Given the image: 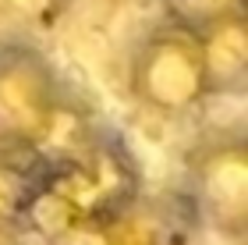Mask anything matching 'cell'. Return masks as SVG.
<instances>
[{"mask_svg":"<svg viewBox=\"0 0 248 245\" xmlns=\"http://www.w3.org/2000/svg\"><path fill=\"white\" fill-rule=\"evenodd\" d=\"M142 192L145 174L139 157L110 128H99L85 146L50 160L39 171L21 228L36 245H50L75 228L110 224Z\"/></svg>","mask_w":248,"mask_h":245,"instance_id":"6da1fadb","label":"cell"},{"mask_svg":"<svg viewBox=\"0 0 248 245\" xmlns=\"http://www.w3.org/2000/svg\"><path fill=\"white\" fill-rule=\"evenodd\" d=\"M103 128L36 43H0V153L46 167Z\"/></svg>","mask_w":248,"mask_h":245,"instance_id":"7a4b0ae2","label":"cell"},{"mask_svg":"<svg viewBox=\"0 0 248 245\" xmlns=\"http://www.w3.org/2000/svg\"><path fill=\"white\" fill-rule=\"evenodd\" d=\"M124 82L131 103L153 117L181 121L209 103L195 32L167 18L135 39Z\"/></svg>","mask_w":248,"mask_h":245,"instance_id":"3957f363","label":"cell"},{"mask_svg":"<svg viewBox=\"0 0 248 245\" xmlns=\"http://www.w3.org/2000/svg\"><path fill=\"white\" fill-rule=\"evenodd\" d=\"M181 192L202 231L241 245L248 238V139L241 125L199 131L185 153Z\"/></svg>","mask_w":248,"mask_h":245,"instance_id":"277c9868","label":"cell"},{"mask_svg":"<svg viewBox=\"0 0 248 245\" xmlns=\"http://www.w3.org/2000/svg\"><path fill=\"white\" fill-rule=\"evenodd\" d=\"M202 224L181 188L145 192L103 228V245H199Z\"/></svg>","mask_w":248,"mask_h":245,"instance_id":"5b68a950","label":"cell"},{"mask_svg":"<svg viewBox=\"0 0 248 245\" xmlns=\"http://www.w3.org/2000/svg\"><path fill=\"white\" fill-rule=\"evenodd\" d=\"M209 99L241 96L248 89V18L245 11L195 29Z\"/></svg>","mask_w":248,"mask_h":245,"instance_id":"8992f818","label":"cell"},{"mask_svg":"<svg viewBox=\"0 0 248 245\" xmlns=\"http://www.w3.org/2000/svg\"><path fill=\"white\" fill-rule=\"evenodd\" d=\"M75 0H0V43H32L53 32Z\"/></svg>","mask_w":248,"mask_h":245,"instance_id":"52a82bcc","label":"cell"},{"mask_svg":"<svg viewBox=\"0 0 248 245\" xmlns=\"http://www.w3.org/2000/svg\"><path fill=\"white\" fill-rule=\"evenodd\" d=\"M39 163L32 160H18V157H4L0 153V224H21L32 188L39 181Z\"/></svg>","mask_w":248,"mask_h":245,"instance_id":"ba28073f","label":"cell"},{"mask_svg":"<svg viewBox=\"0 0 248 245\" xmlns=\"http://www.w3.org/2000/svg\"><path fill=\"white\" fill-rule=\"evenodd\" d=\"M160 4H163L167 21H177V25H185L191 32L217 21V18L245 11V0H160Z\"/></svg>","mask_w":248,"mask_h":245,"instance_id":"9c48e42d","label":"cell"},{"mask_svg":"<svg viewBox=\"0 0 248 245\" xmlns=\"http://www.w3.org/2000/svg\"><path fill=\"white\" fill-rule=\"evenodd\" d=\"M0 245H36L21 224H0Z\"/></svg>","mask_w":248,"mask_h":245,"instance_id":"30bf717a","label":"cell"},{"mask_svg":"<svg viewBox=\"0 0 248 245\" xmlns=\"http://www.w3.org/2000/svg\"><path fill=\"white\" fill-rule=\"evenodd\" d=\"M114 4H135V0H114Z\"/></svg>","mask_w":248,"mask_h":245,"instance_id":"8fae6325","label":"cell"}]
</instances>
